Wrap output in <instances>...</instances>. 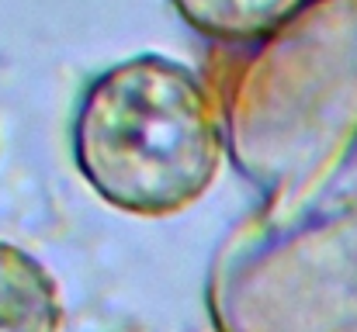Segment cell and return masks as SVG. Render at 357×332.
Masks as SVG:
<instances>
[{"label":"cell","instance_id":"1","mask_svg":"<svg viewBox=\"0 0 357 332\" xmlns=\"http://www.w3.org/2000/svg\"><path fill=\"white\" fill-rule=\"evenodd\" d=\"M226 149L288 221L357 149V0H309L271 35L222 52L212 73Z\"/></svg>","mask_w":357,"mask_h":332},{"label":"cell","instance_id":"2","mask_svg":"<svg viewBox=\"0 0 357 332\" xmlns=\"http://www.w3.org/2000/svg\"><path fill=\"white\" fill-rule=\"evenodd\" d=\"M226 149L215 90L195 70L146 52L105 70L73 118V159L87 187L135 219H170L215 184Z\"/></svg>","mask_w":357,"mask_h":332},{"label":"cell","instance_id":"3","mask_svg":"<svg viewBox=\"0 0 357 332\" xmlns=\"http://www.w3.org/2000/svg\"><path fill=\"white\" fill-rule=\"evenodd\" d=\"M219 332H357V198L236 228L208 277Z\"/></svg>","mask_w":357,"mask_h":332},{"label":"cell","instance_id":"4","mask_svg":"<svg viewBox=\"0 0 357 332\" xmlns=\"http://www.w3.org/2000/svg\"><path fill=\"white\" fill-rule=\"evenodd\" d=\"M63 298L49 270L21 246L0 242V332H63Z\"/></svg>","mask_w":357,"mask_h":332},{"label":"cell","instance_id":"5","mask_svg":"<svg viewBox=\"0 0 357 332\" xmlns=\"http://www.w3.org/2000/svg\"><path fill=\"white\" fill-rule=\"evenodd\" d=\"M174 10L222 49L250 45L284 24L309 0H170Z\"/></svg>","mask_w":357,"mask_h":332}]
</instances>
